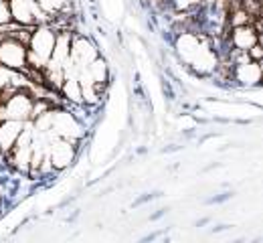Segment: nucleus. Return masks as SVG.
<instances>
[{
	"instance_id": "17",
	"label": "nucleus",
	"mask_w": 263,
	"mask_h": 243,
	"mask_svg": "<svg viewBox=\"0 0 263 243\" xmlns=\"http://www.w3.org/2000/svg\"><path fill=\"white\" fill-rule=\"evenodd\" d=\"M12 21H10V12H8V4H6V0H0V27H4V25H10Z\"/></svg>"
},
{
	"instance_id": "18",
	"label": "nucleus",
	"mask_w": 263,
	"mask_h": 243,
	"mask_svg": "<svg viewBox=\"0 0 263 243\" xmlns=\"http://www.w3.org/2000/svg\"><path fill=\"white\" fill-rule=\"evenodd\" d=\"M200 2H202V0H189V4H191V6H195V4H200Z\"/></svg>"
},
{
	"instance_id": "15",
	"label": "nucleus",
	"mask_w": 263,
	"mask_h": 243,
	"mask_svg": "<svg viewBox=\"0 0 263 243\" xmlns=\"http://www.w3.org/2000/svg\"><path fill=\"white\" fill-rule=\"evenodd\" d=\"M249 23H251V16H249L241 6H237L235 12H231V16H229L231 27H241V25H249Z\"/></svg>"
},
{
	"instance_id": "7",
	"label": "nucleus",
	"mask_w": 263,
	"mask_h": 243,
	"mask_svg": "<svg viewBox=\"0 0 263 243\" xmlns=\"http://www.w3.org/2000/svg\"><path fill=\"white\" fill-rule=\"evenodd\" d=\"M51 130H53V134L57 138H65V140H71V142H73V138L81 136L79 124L67 111H53V128Z\"/></svg>"
},
{
	"instance_id": "4",
	"label": "nucleus",
	"mask_w": 263,
	"mask_h": 243,
	"mask_svg": "<svg viewBox=\"0 0 263 243\" xmlns=\"http://www.w3.org/2000/svg\"><path fill=\"white\" fill-rule=\"evenodd\" d=\"M34 100L27 91L14 89L4 104H0V120H18V122H31L33 120Z\"/></svg>"
},
{
	"instance_id": "13",
	"label": "nucleus",
	"mask_w": 263,
	"mask_h": 243,
	"mask_svg": "<svg viewBox=\"0 0 263 243\" xmlns=\"http://www.w3.org/2000/svg\"><path fill=\"white\" fill-rule=\"evenodd\" d=\"M87 67V71H89V75H91V79H93V83L98 85L99 89H101V85H105L107 83V65H105V61L103 59H99V57H96L89 65H85Z\"/></svg>"
},
{
	"instance_id": "3",
	"label": "nucleus",
	"mask_w": 263,
	"mask_h": 243,
	"mask_svg": "<svg viewBox=\"0 0 263 243\" xmlns=\"http://www.w3.org/2000/svg\"><path fill=\"white\" fill-rule=\"evenodd\" d=\"M0 65L6 69H27V43L14 35L0 36Z\"/></svg>"
},
{
	"instance_id": "14",
	"label": "nucleus",
	"mask_w": 263,
	"mask_h": 243,
	"mask_svg": "<svg viewBox=\"0 0 263 243\" xmlns=\"http://www.w3.org/2000/svg\"><path fill=\"white\" fill-rule=\"evenodd\" d=\"M36 2L47 14H57L63 8H67V4H69V0H36Z\"/></svg>"
},
{
	"instance_id": "10",
	"label": "nucleus",
	"mask_w": 263,
	"mask_h": 243,
	"mask_svg": "<svg viewBox=\"0 0 263 243\" xmlns=\"http://www.w3.org/2000/svg\"><path fill=\"white\" fill-rule=\"evenodd\" d=\"M257 41H259V35L251 27V23L249 25H241V27H231V45L237 51H247Z\"/></svg>"
},
{
	"instance_id": "2",
	"label": "nucleus",
	"mask_w": 263,
	"mask_h": 243,
	"mask_svg": "<svg viewBox=\"0 0 263 243\" xmlns=\"http://www.w3.org/2000/svg\"><path fill=\"white\" fill-rule=\"evenodd\" d=\"M10 21L16 23L18 27H36L43 25L45 18L49 16L36 0H6Z\"/></svg>"
},
{
	"instance_id": "5",
	"label": "nucleus",
	"mask_w": 263,
	"mask_h": 243,
	"mask_svg": "<svg viewBox=\"0 0 263 243\" xmlns=\"http://www.w3.org/2000/svg\"><path fill=\"white\" fill-rule=\"evenodd\" d=\"M47 154H49L51 166L57 169V171H63V169H67L73 162V158H75V146H73L71 140L57 138L55 142H51Z\"/></svg>"
},
{
	"instance_id": "8",
	"label": "nucleus",
	"mask_w": 263,
	"mask_h": 243,
	"mask_svg": "<svg viewBox=\"0 0 263 243\" xmlns=\"http://www.w3.org/2000/svg\"><path fill=\"white\" fill-rule=\"evenodd\" d=\"M233 77L235 81H239L241 85H259L261 81V65L257 61H243V63H237L235 69H233Z\"/></svg>"
},
{
	"instance_id": "12",
	"label": "nucleus",
	"mask_w": 263,
	"mask_h": 243,
	"mask_svg": "<svg viewBox=\"0 0 263 243\" xmlns=\"http://www.w3.org/2000/svg\"><path fill=\"white\" fill-rule=\"evenodd\" d=\"M61 94L65 96L71 104H83V94H81V83L77 75H63L61 81Z\"/></svg>"
},
{
	"instance_id": "16",
	"label": "nucleus",
	"mask_w": 263,
	"mask_h": 243,
	"mask_svg": "<svg viewBox=\"0 0 263 243\" xmlns=\"http://www.w3.org/2000/svg\"><path fill=\"white\" fill-rule=\"evenodd\" d=\"M247 55H249V59H251V61H257V63H259V61H261V57H263L261 43L257 41L255 45H251V47L247 49Z\"/></svg>"
},
{
	"instance_id": "9",
	"label": "nucleus",
	"mask_w": 263,
	"mask_h": 243,
	"mask_svg": "<svg viewBox=\"0 0 263 243\" xmlns=\"http://www.w3.org/2000/svg\"><path fill=\"white\" fill-rule=\"evenodd\" d=\"M27 122H18V120H0V152L6 156L14 142L18 138L21 130L25 128Z\"/></svg>"
},
{
	"instance_id": "1",
	"label": "nucleus",
	"mask_w": 263,
	"mask_h": 243,
	"mask_svg": "<svg viewBox=\"0 0 263 243\" xmlns=\"http://www.w3.org/2000/svg\"><path fill=\"white\" fill-rule=\"evenodd\" d=\"M55 36L57 33L49 29L45 23L36 25V29L29 35V43H27V65L39 71L45 67V63L51 59Z\"/></svg>"
},
{
	"instance_id": "11",
	"label": "nucleus",
	"mask_w": 263,
	"mask_h": 243,
	"mask_svg": "<svg viewBox=\"0 0 263 243\" xmlns=\"http://www.w3.org/2000/svg\"><path fill=\"white\" fill-rule=\"evenodd\" d=\"M71 41L73 39H71L69 31H63L61 35L55 36V45H53V53H51V59L49 61H53V63H57V65L63 67V63L69 59V53H71Z\"/></svg>"
},
{
	"instance_id": "6",
	"label": "nucleus",
	"mask_w": 263,
	"mask_h": 243,
	"mask_svg": "<svg viewBox=\"0 0 263 243\" xmlns=\"http://www.w3.org/2000/svg\"><path fill=\"white\" fill-rule=\"evenodd\" d=\"M96 57H98V49H96V45H93L89 39L79 36V39L71 41V53H69V59H71L77 67H85V65H89Z\"/></svg>"
}]
</instances>
